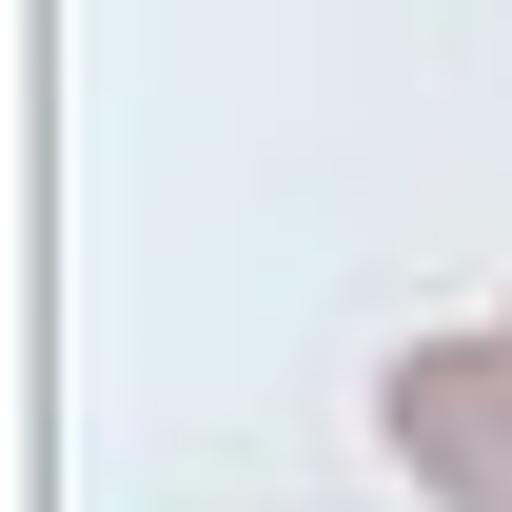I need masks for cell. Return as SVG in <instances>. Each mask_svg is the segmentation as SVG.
I'll use <instances>...</instances> for the list:
<instances>
[{"instance_id": "cell-1", "label": "cell", "mask_w": 512, "mask_h": 512, "mask_svg": "<svg viewBox=\"0 0 512 512\" xmlns=\"http://www.w3.org/2000/svg\"><path fill=\"white\" fill-rule=\"evenodd\" d=\"M375 434H394V473L434 512H512V335L473 316V335H414L375 375Z\"/></svg>"}, {"instance_id": "cell-2", "label": "cell", "mask_w": 512, "mask_h": 512, "mask_svg": "<svg viewBox=\"0 0 512 512\" xmlns=\"http://www.w3.org/2000/svg\"><path fill=\"white\" fill-rule=\"evenodd\" d=\"M493 335H512V316H493Z\"/></svg>"}]
</instances>
